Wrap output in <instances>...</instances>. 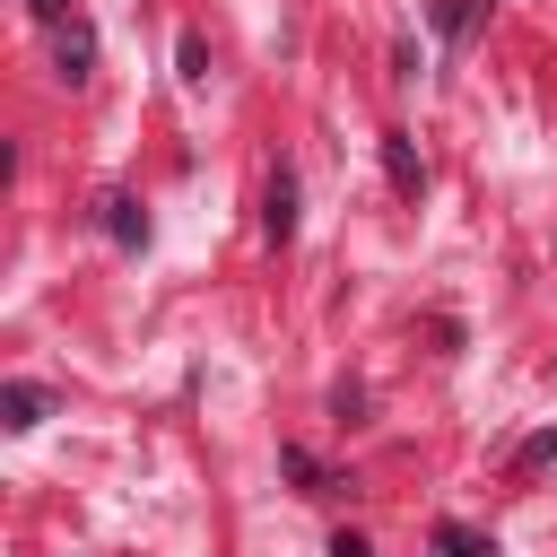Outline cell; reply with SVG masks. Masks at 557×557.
I'll return each instance as SVG.
<instances>
[{
    "instance_id": "cell-1",
    "label": "cell",
    "mask_w": 557,
    "mask_h": 557,
    "mask_svg": "<svg viewBox=\"0 0 557 557\" xmlns=\"http://www.w3.org/2000/svg\"><path fill=\"white\" fill-rule=\"evenodd\" d=\"M383 174H392V191H400V200H418V191H426V165H418V148H409L400 131H383Z\"/></svg>"
},
{
    "instance_id": "cell-2",
    "label": "cell",
    "mask_w": 557,
    "mask_h": 557,
    "mask_svg": "<svg viewBox=\"0 0 557 557\" xmlns=\"http://www.w3.org/2000/svg\"><path fill=\"white\" fill-rule=\"evenodd\" d=\"M261 226H270V244H287V235H296V174H287V165H278V174H270V191H261Z\"/></svg>"
},
{
    "instance_id": "cell-3",
    "label": "cell",
    "mask_w": 557,
    "mask_h": 557,
    "mask_svg": "<svg viewBox=\"0 0 557 557\" xmlns=\"http://www.w3.org/2000/svg\"><path fill=\"white\" fill-rule=\"evenodd\" d=\"M61 78H70V87L96 78V26H78V17L61 26Z\"/></svg>"
},
{
    "instance_id": "cell-4",
    "label": "cell",
    "mask_w": 557,
    "mask_h": 557,
    "mask_svg": "<svg viewBox=\"0 0 557 557\" xmlns=\"http://www.w3.org/2000/svg\"><path fill=\"white\" fill-rule=\"evenodd\" d=\"M104 235H113V244H148V218H139V200H131V191H113V200H104Z\"/></svg>"
},
{
    "instance_id": "cell-5",
    "label": "cell",
    "mask_w": 557,
    "mask_h": 557,
    "mask_svg": "<svg viewBox=\"0 0 557 557\" xmlns=\"http://www.w3.org/2000/svg\"><path fill=\"white\" fill-rule=\"evenodd\" d=\"M44 409H52L44 383H9V426H44Z\"/></svg>"
},
{
    "instance_id": "cell-6",
    "label": "cell",
    "mask_w": 557,
    "mask_h": 557,
    "mask_svg": "<svg viewBox=\"0 0 557 557\" xmlns=\"http://www.w3.org/2000/svg\"><path fill=\"white\" fill-rule=\"evenodd\" d=\"M435 548H444V557H487V540H479L470 522H435Z\"/></svg>"
},
{
    "instance_id": "cell-7",
    "label": "cell",
    "mask_w": 557,
    "mask_h": 557,
    "mask_svg": "<svg viewBox=\"0 0 557 557\" xmlns=\"http://www.w3.org/2000/svg\"><path fill=\"white\" fill-rule=\"evenodd\" d=\"M540 461H557V426H548V435H531V444H522V470H540Z\"/></svg>"
},
{
    "instance_id": "cell-8",
    "label": "cell",
    "mask_w": 557,
    "mask_h": 557,
    "mask_svg": "<svg viewBox=\"0 0 557 557\" xmlns=\"http://www.w3.org/2000/svg\"><path fill=\"white\" fill-rule=\"evenodd\" d=\"M331 557H374V548H366L357 531H339V540H331Z\"/></svg>"
},
{
    "instance_id": "cell-9",
    "label": "cell",
    "mask_w": 557,
    "mask_h": 557,
    "mask_svg": "<svg viewBox=\"0 0 557 557\" xmlns=\"http://www.w3.org/2000/svg\"><path fill=\"white\" fill-rule=\"evenodd\" d=\"M61 9H70V0H35V17H44V26H61Z\"/></svg>"
}]
</instances>
